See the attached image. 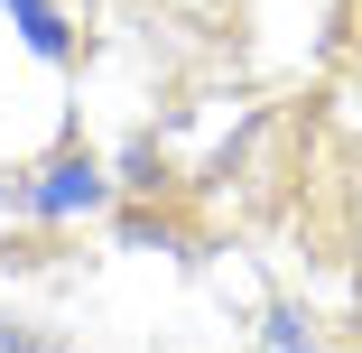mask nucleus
<instances>
[{"label": "nucleus", "mask_w": 362, "mask_h": 353, "mask_svg": "<svg viewBox=\"0 0 362 353\" xmlns=\"http://www.w3.org/2000/svg\"><path fill=\"white\" fill-rule=\"evenodd\" d=\"M28 204H37V214H93V204H103V177H93L84 158H56V168L28 186Z\"/></svg>", "instance_id": "nucleus-1"}, {"label": "nucleus", "mask_w": 362, "mask_h": 353, "mask_svg": "<svg viewBox=\"0 0 362 353\" xmlns=\"http://www.w3.org/2000/svg\"><path fill=\"white\" fill-rule=\"evenodd\" d=\"M0 10L19 19V37H28L37 56H65V19H56V0H0Z\"/></svg>", "instance_id": "nucleus-2"}, {"label": "nucleus", "mask_w": 362, "mask_h": 353, "mask_svg": "<svg viewBox=\"0 0 362 353\" xmlns=\"http://www.w3.org/2000/svg\"><path fill=\"white\" fill-rule=\"evenodd\" d=\"M269 353H316V344H307V325H298V316H269Z\"/></svg>", "instance_id": "nucleus-3"}, {"label": "nucleus", "mask_w": 362, "mask_h": 353, "mask_svg": "<svg viewBox=\"0 0 362 353\" xmlns=\"http://www.w3.org/2000/svg\"><path fill=\"white\" fill-rule=\"evenodd\" d=\"M19 214H37V204H28V186H0V242H10V224Z\"/></svg>", "instance_id": "nucleus-4"}, {"label": "nucleus", "mask_w": 362, "mask_h": 353, "mask_svg": "<svg viewBox=\"0 0 362 353\" xmlns=\"http://www.w3.org/2000/svg\"><path fill=\"white\" fill-rule=\"evenodd\" d=\"M0 353H37V344H19V335H0Z\"/></svg>", "instance_id": "nucleus-5"}]
</instances>
